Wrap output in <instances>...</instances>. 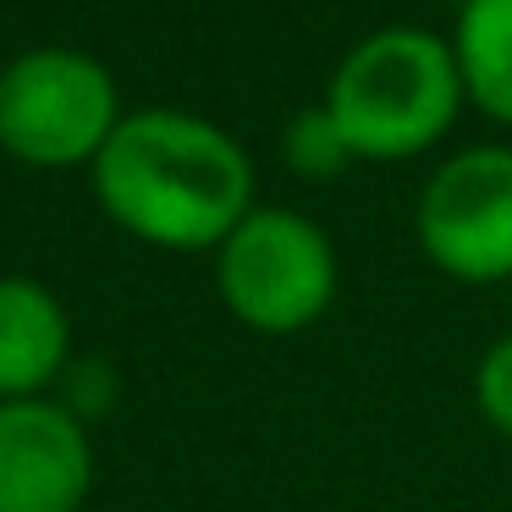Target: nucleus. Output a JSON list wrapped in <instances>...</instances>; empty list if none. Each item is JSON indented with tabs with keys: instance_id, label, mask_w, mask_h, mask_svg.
Returning a JSON list of instances; mask_svg holds the SVG:
<instances>
[{
	"instance_id": "3",
	"label": "nucleus",
	"mask_w": 512,
	"mask_h": 512,
	"mask_svg": "<svg viewBox=\"0 0 512 512\" xmlns=\"http://www.w3.org/2000/svg\"><path fill=\"white\" fill-rule=\"evenodd\" d=\"M122 116V89L89 50L34 45L0 67V155H12L17 166H94Z\"/></svg>"
},
{
	"instance_id": "6",
	"label": "nucleus",
	"mask_w": 512,
	"mask_h": 512,
	"mask_svg": "<svg viewBox=\"0 0 512 512\" xmlns=\"http://www.w3.org/2000/svg\"><path fill=\"white\" fill-rule=\"evenodd\" d=\"M89 490L94 441L67 402H0V512H83Z\"/></svg>"
},
{
	"instance_id": "2",
	"label": "nucleus",
	"mask_w": 512,
	"mask_h": 512,
	"mask_svg": "<svg viewBox=\"0 0 512 512\" xmlns=\"http://www.w3.org/2000/svg\"><path fill=\"white\" fill-rule=\"evenodd\" d=\"M463 100L452 39L424 28H375L336 61L320 105L342 127L353 160L391 166L441 144Z\"/></svg>"
},
{
	"instance_id": "7",
	"label": "nucleus",
	"mask_w": 512,
	"mask_h": 512,
	"mask_svg": "<svg viewBox=\"0 0 512 512\" xmlns=\"http://www.w3.org/2000/svg\"><path fill=\"white\" fill-rule=\"evenodd\" d=\"M72 369L67 303L34 276H0V402L50 397Z\"/></svg>"
},
{
	"instance_id": "8",
	"label": "nucleus",
	"mask_w": 512,
	"mask_h": 512,
	"mask_svg": "<svg viewBox=\"0 0 512 512\" xmlns=\"http://www.w3.org/2000/svg\"><path fill=\"white\" fill-rule=\"evenodd\" d=\"M452 56L468 105L512 127V0H463L452 23Z\"/></svg>"
},
{
	"instance_id": "1",
	"label": "nucleus",
	"mask_w": 512,
	"mask_h": 512,
	"mask_svg": "<svg viewBox=\"0 0 512 512\" xmlns=\"http://www.w3.org/2000/svg\"><path fill=\"white\" fill-rule=\"evenodd\" d=\"M100 210L166 254L221 248L254 210V160L226 127L177 105L127 111L89 166Z\"/></svg>"
},
{
	"instance_id": "4",
	"label": "nucleus",
	"mask_w": 512,
	"mask_h": 512,
	"mask_svg": "<svg viewBox=\"0 0 512 512\" xmlns=\"http://www.w3.org/2000/svg\"><path fill=\"white\" fill-rule=\"evenodd\" d=\"M336 248L320 221L281 204H254L215 248V287L237 325L259 336H298L336 303Z\"/></svg>"
},
{
	"instance_id": "9",
	"label": "nucleus",
	"mask_w": 512,
	"mask_h": 512,
	"mask_svg": "<svg viewBox=\"0 0 512 512\" xmlns=\"http://www.w3.org/2000/svg\"><path fill=\"white\" fill-rule=\"evenodd\" d=\"M281 160H287L298 177L325 182V177L353 166V149H347L342 127L331 122V111H325V105H309V111H298L287 122V133H281Z\"/></svg>"
},
{
	"instance_id": "10",
	"label": "nucleus",
	"mask_w": 512,
	"mask_h": 512,
	"mask_svg": "<svg viewBox=\"0 0 512 512\" xmlns=\"http://www.w3.org/2000/svg\"><path fill=\"white\" fill-rule=\"evenodd\" d=\"M474 402H479V413H485L490 430L512 441V331L496 336V342L485 347V358H479V369H474Z\"/></svg>"
},
{
	"instance_id": "5",
	"label": "nucleus",
	"mask_w": 512,
	"mask_h": 512,
	"mask_svg": "<svg viewBox=\"0 0 512 512\" xmlns=\"http://www.w3.org/2000/svg\"><path fill=\"white\" fill-rule=\"evenodd\" d=\"M419 248L441 276L490 287L512 276V149H457L424 182L413 210Z\"/></svg>"
}]
</instances>
